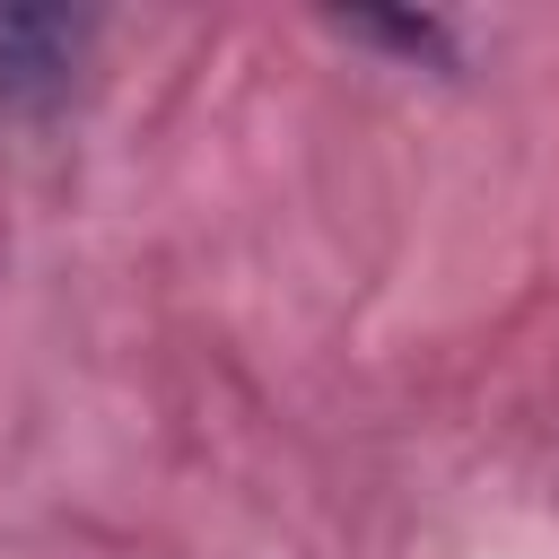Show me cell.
I'll use <instances>...</instances> for the list:
<instances>
[{
  "label": "cell",
  "instance_id": "cell-1",
  "mask_svg": "<svg viewBox=\"0 0 559 559\" xmlns=\"http://www.w3.org/2000/svg\"><path fill=\"white\" fill-rule=\"evenodd\" d=\"M79 61V26L52 9H0V96H52Z\"/></svg>",
  "mask_w": 559,
  "mask_h": 559
}]
</instances>
